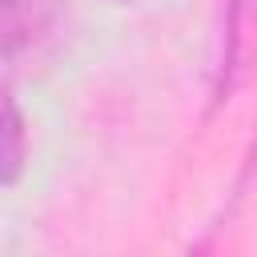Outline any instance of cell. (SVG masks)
Masks as SVG:
<instances>
[{
	"instance_id": "7a4b0ae2",
	"label": "cell",
	"mask_w": 257,
	"mask_h": 257,
	"mask_svg": "<svg viewBox=\"0 0 257 257\" xmlns=\"http://www.w3.org/2000/svg\"><path fill=\"white\" fill-rule=\"evenodd\" d=\"M64 24H68L64 0H0L4 68L16 72L20 64H40L60 44Z\"/></svg>"
},
{
	"instance_id": "277c9868",
	"label": "cell",
	"mask_w": 257,
	"mask_h": 257,
	"mask_svg": "<svg viewBox=\"0 0 257 257\" xmlns=\"http://www.w3.org/2000/svg\"><path fill=\"white\" fill-rule=\"evenodd\" d=\"M249 169H257V141H253V157H249Z\"/></svg>"
},
{
	"instance_id": "6da1fadb",
	"label": "cell",
	"mask_w": 257,
	"mask_h": 257,
	"mask_svg": "<svg viewBox=\"0 0 257 257\" xmlns=\"http://www.w3.org/2000/svg\"><path fill=\"white\" fill-rule=\"evenodd\" d=\"M257 72V0H221L217 56H213V108L229 104Z\"/></svg>"
},
{
	"instance_id": "5b68a950",
	"label": "cell",
	"mask_w": 257,
	"mask_h": 257,
	"mask_svg": "<svg viewBox=\"0 0 257 257\" xmlns=\"http://www.w3.org/2000/svg\"><path fill=\"white\" fill-rule=\"evenodd\" d=\"M112 4H133V0H112Z\"/></svg>"
},
{
	"instance_id": "3957f363",
	"label": "cell",
	"mask_w": 257,
	"mask_h": 257,
	"mask_svg": "<svg viewBox=\"0 0 257 257\" xmlns=\"http://www.w3.org/2000/svg\"><path fill=\"white\" fill-rule=\"evenodd\" d=\"M28 157H32V128H28V120H24L20 104H16V92L8 88L4 92V165H0L8 189L20 181Z\"/></svg>"
}]
</instances>
